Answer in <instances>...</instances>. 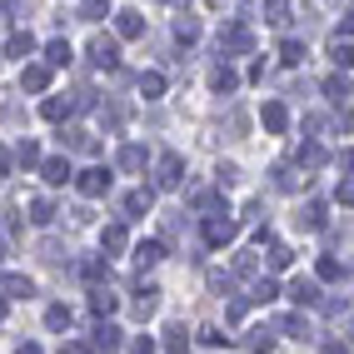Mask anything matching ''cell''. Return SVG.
I'll return each instance as SVG.
<instances>
[{
	"label": "cell",
	"mask_w": 354,
	"mask_h": 354,
	"mask_svg": "<svg viewBox=\"0 0 354 354\" xmlns=\"http://www.w3.org/2000/svg\"><path fill=\"white\" fill-rule=\"evenodd\" d=\"M180 185H185V160L175 150H165L155 160V190H180Z\"/></svg>",
	"instance_id": "1"
},
{
	"label": "cell",
	"mask_w": 354,
	"mask_h": 354,
	"mask_svg": "<svg viewBox=\"0 0 354 354\" xmlns=\"http://www.w3.org/2000/svg\"><path fill=\"white\" fill-rule=\"evenodd\" d=\"M249 45H255V35H249V25H240V20H230V25H220V55H244Z\"/></svg>",
	"instance_id": "2"
},
{
	"label": "cell",
	"mask_w": 354,
	"mask_h": 354,
	"mask_svg": "<svg viewBox=\"0 0 354 354\" xmlns=\"http://www.w3.org/2000/svg\"><path fill=\"white\" fill-rule=\"evenodd\" d=\"M90 65H100V70H115V60H120V40L115 35H105V30H100L95 40H90Z\"/></svg>",
	"instance_id": "3"
},
{
	"label": "cell",
	"mask_w": 354,
	"mask_h": 354,
	"mask_svg": "<svg viewBox=\"0 0 354 354\" xmlns=\"http://www.w3.org/2000/svg\"><path fill=\"white\" fill-rule=\"evenodd\" d=\"M230 240H235V220L230 215H210V220H205V244H210V249H225Z\"/></svg>",
	"instance_id": "4"
},
{
	"label": "cell",
	"mask_w": 354,
	"mask_h": 354,
	"mask_svg": "<svg viewBox=\"0 0 354 354\" xmlns=\"http://www.w3.org/2000/svg\"><path fill=\"white\" fill-rule=\"evenodd\" d=\"M115 165H120V170H145V165H150V150L135 145V140H125L120 150H115Z\"/></svg>",
	"instance_id": "5"
},
{
	"label": "cell",
	"mask_w": 354,
	"mask_h": 354,
	"mask_svg": "<svg viewBox=\"0 0 354 354\" xmlns=\"http://www.w3.org/2000/svg\"><path fill=\"white\" fill-rule=\"evenodd\" d=\"M75 185H80V195H90V200H95V195H105V190H110V170H105V165H95V170H85Z\"/></svg>",
	"instance_id": "6"
},
{
	"label": "cell",
	"mask_w": 354,
	"mask_h": 354,
	"mask_svg": "<svg viewBox=\"0 0 354 354\" xmlns=\"http://www.w3.org/2000/svg\"><path fill=\"white\" fill-rule=\"evenodd\" d=\"M260 125H264L269 135H280L284 125H289V110L280 105V100H264V105H260Z\"/></svg>",
	"instance_id": "7"
},
{
	"label": "cell",
	"mask_w": 354,
	"mask_h": 354,
	"mask_svg": "<svg viewBox=\"0 0 354 354\" xmlns=\"http://www.w3.org/2000/svg\"><path fill=\"white\" fill-rule=\"evenodd\" d=\"M135 35H145V15L140 10H120L115 15V40H135Z\"/></svg>",
	"instance_id": "8"
},
{
	"label": "cell",
	"mask_w": 354,
	"mask_h": 354,
	"mask_svg": "<svg viewBox=\"0 0 354 354\" xmlns=\"http://www.w3.org/2000/svg\"><path fill=\"white\" fill-rule=\"evenodd\" d=\"M35 284L25 275H0V300H30Z\"/></svg>",
	"instance_id": "9"
},
{
	"label": "cell",
	"mask_w": 354,
	"mask_h": 354,
	"mask_svg": "<svg viewBox=\"0 0 354 354\" xmlns=\"http://www.w3.org/2000/svg\"><path fill=\"white\" fill-rule=\"evenodd\" d=\"M60 65H70V40H65V35L45 45V70H60Z\"/></svg>",
	"instance_id": "10"
},
{
	"label": "cell",
	"mask_w": 354,
	"mask_h": 354,
	"mask_svg": "<svg viewBox=\"0 0 354 354\" xmlns=\"http://www.w3.org/2000/svg\"><path fill=\"white\" fill-rule=\"evenodd\" d=\"M324 100L329 105H349V75H329L324 80Z\"/></svg>",
	"instance_id": "11"
},
{
	"label": "cell",
	"mask_w": 354,
	"mask_h": 354,
	"mask_svg": "<svg viewBox=\"0 0 354 354\" xmlns=\"http://www.w3.org/2000/svg\"><path fill=\"white\" fill-rule=\"evenodd\" d=\"M50 85V70L45 65H25V75H20V90H30V95H40Z\"/></svg>",
	"instance_id": "12"
},
{
	"label": "cell",
	"mask_w": 354,
	"mask_h": 354,
	"mask_svg": "<svg viewBox=\"0 0 354 354\" xmlns=\"http://www.w3.org/2000/svg\"><path fill=\"white\" fill-rule=\"evenodd\" d=\"M30 50H35V35H30V30H15V35L6 40V55H10V60H25Z\"/></svg>",
	"instance_id": "13"
},
{
	"label": "cell",
	"mask_w": 354,
	"mask_h": 354,
	"mask_svg": "<svg viewBox=\"0 0 354 354\" xmlns=\"http://www.w3.org/2000/svg\"><path fill=\"white\" fill-rule=\"evenodd\" d=\"M40 170H45V185H65V180H70V160H65V155H55V160L40 165Z\"/></svg>",
	"instance_id": "14"
},
{
	"label": "cell",
	"mask_w": 354,
	"mask_h": 354,
	"mask_svg": "<svg viewBox=\"0 0 354 354\" xmlns=\"http://www.w3.org/2000/svg\"><path fill=\"white\" fill-rule=\"evenodd\" d=\"M70 110H75V105H70V100H60V95H50L45 105H40V115H45L50 125H60V120H70Z\"/></svg>",
	"instance_id": "15"
},
{
	"label": "cell",
	"mask_w": 354,
	"mask_h": 354,
	"mask_svg": "<svg viewBox=\"0 0 354 354\" xmlns=\"http://www.w3.org/2000/svg\"><path fill=\"white\" fill-rule=\"evenodd\" d=\"M175 40H180V45H195V40H200V20L195 15H180L175 20Z\"/></svg>",
	"instance_id": "16"
},
{
	"label": "cell",
	"mask_w": 354,
	"mask_h": 354,
	"mask_svg": "<svg viewBox=\"0 0 354 354\" xmlns=\"http://www.w3.org/2000/svg\"><path fill=\"white\" fill-rule=\"evenodd\" d=\"M120 205H125V220H135V215H145V210H150V190H130Z\"/></svg>",
	"instance_id": "17"
},
{
	"label": "cell",
	"mask_w": 354,
	"mask_h": 354,
	"mask_svg": "<svg viewBox=\"0 0 354 354\" xmlns=\"http://www.w3.org/2000/svg\"><path fill=\"white\" fill-rule=\"evenodd\" d=\"M289 300H295V304H320L315 280H295V284H289Z\"/></svg>",
	"instance_id": "18"
},
{
	"label": "cell",
	"mask_w": 354,
	"mask_h": 354,
	"mask_svg": "<svg viewBox=\"0 0 354 354\" xmlns=\"http://www.w3.org/2000/svg\"><path fill=\"white\" fill-rule=\"evenodd\" d=\"M160 255H165V244H160V240H145V244H135V260H140V269L160 264Z\"/></svg>",
	"instance_id": "19"
},
{
	"label": "cell",
	"mask_w": 354,
	"mask_h": 354,
	"mask_svg": "<svg viewBox=\"0 0 354 354\" xmlns=\"http://www.w3.org/2000/svg\"><path fill=\"white\" fill-rule=\"evenodd\" d=\"M264 20H269V25H289V0H264Z\"/></svg>",
	"instance_id": "20"
},
{
	"label": "cell",
	"mask_w": 354,
	"mask_h": 354,
	"mask_svg": "<svg viewBox=\"0 0 354 354\" xmlns=\"http://www.w3.org/2000/svg\"><path fill=\"white\" fill-rule=\"evenodd\" d=\"M140 95H145V100H160V95H165V75H160V70L140 75Z\"/></svg>",
	"instance_id": "21"
},
{
	"label": "cell",
	"mask_w": 354,
	"mask_h": 354,
	"mask_svg": "<svg viewBox=\"0 0 354 354\" xmlns=\"http://www.w3.org/2000/svg\"><path fill=\"white\" fill-rule=\"evenodd\" d=\"M90 344H95V349H120V329H115V324H100L95 335H90Z\"/></svg>",
	"instance_id": "22"
},
{
	"label": "cell",
	"mask_w": 354,
	"mask_h": 354,
	"mask_svg": "<svg viewBox=\"0 0 354 354\" xmlns=\"http://www.w3.org/2000/svg\"><path fill=\"white\" fill-rule=\"evenodd\" d=\"M100 244H105V255H120V249H125V225H105Z\"/></svg>",
	"instance_id": "23"
},
{
	"label": "cell",
	"mask_w": 354,
	"mask_h": 354,
	"mask_svg": "<svg viewBox=\"0 0 354 354\" xmlns=\"http://www.w3.org/2000/svg\"><path fill=\"white\" fill-rule=\"evenodd\" d=\"M349 275V269H344V260H335V255H324L320 260V280H329V284H335V280H344Z\"/></svg>",
	"instance_id": "24"
},
{
	"label": "cell",
	"mask_w": 354,
	"mask_h": 354,
	"mask_svg": "<svg viewBox=\"0 0 354 354\" xmlns=\"http://www.w3.org/2000/svg\"><path fill=\"white\" fill-rule=\"evenodd\" d=\"M210 85H215L220 95H235V90H240V75H235V70H225V65H220V70H215V80H210Z\"/></svg>",
	"instance_id": "25"
},
{
	"label": "cell",
	"mask_w": 354,
	"mask_h": 354,
	"mask_svg": "<svg viewBox=\"0 0 354 354\" xmlns=\"http://www.w3.org/2000/svg\"><path fill=\"white\" fill-rule=\"evenodd\" d=\"M329 55H335V65H344V70H349V35H344V30L329 40Z\"/></svg>",
	"instance_id": "26"
},
{
	"label": "cell",
	"mask_w": 354,
	"mask_h": 354,
	"mask_svg": "<svg viewBox=\"0 0 354 354\" xmlns=\"http://www.w3.org/2000/svg\"><path fill=\"white\" fill-rule=\"evenodd\" d=\"M90 309H95V315H115V295H110V289H95V295H90Z\"/></svg>",
	"instance_id": "27"
},
{
	"label": "cell",
	"mask_w": 354,
	"mask_h": 354,
	"mask_svg": "<svg viewBox=\"0 0 354 354\" xmlns=\"http://www.w3.org/2000/svg\"><path fill=\"white\" fill-rule=\"evenodd\" d=\"M50 220H55V205L50 200H35L30 205V225H50Z\"/></svg>",
	"instance_id": "28"
},
{
	"label": "cell",
	"mask_w": 354,
	"mask_h": 354,
	"mask_svg": "<svg viewBox=\"0 0 354 354\" xmlns=\"http://www.w3.org/2000/svg\"><path fill=\"white\" fill-rule=\"evenodd\" d=\"M80 15H85V20H100V15H110V0H80Z\"/></svg>",
	"instance_id": "29"
},
{
	"label": "cell",
	"mask_w": 354,
	"mask_h": 354,
	"mask_svg": "<svg viewBox=\"0 0 354 354\" xmlns=\"http://www.w3.org/2000/svg\"><path fill=\"white\" fill-rule=\"evenodd\" d=\"M280 60H284V65H300V60H304V45H300V40H284V45H280Z\"/></svg>",
	"instance_id": "30"
},
{
	"label": "cell",
	"mask_w": 354,
	"mask_h": 354,
	"mask_svg": "<svg viewBox=\"0 0 354 354\" xmlns=\"http://www.w3.org/2000/svg\"><path fill=\"white\" fill-rule=\"evenodd\" d=\"M249 295H255V300L264 304V300H275V295H280V284H275V280L264 275V280H255V289H249Z\"/></svg>",
	"instance_id": "31"
},
{
	"label": "cell",
	"mask_w": 354,
	"mask_h": 354,
	"mask_svg": "<svg viewBox=\"0 0 354 354\" xmlns=\"http://www.w3.org/2000/svg\"><path fill=\"white\" fill-rule=\"evenodd\" d=\"M15 160L25 165V170H30V165H40V145H35V140H25V145L15 150Z\"/></svg>",
	"instance_id": "32"
},
{
	"label": "cell",
	"mask_w": 354,
	"mask_h": 354,
	"mask_svg": "<svg viewBox=\"0 0 354 354\" xmlns=\"http://www.w3.org/2000/svg\"><path fill=\"white\" fill-rule=\"evenodd\" d=\"M289 260H295V249H289V244H269V264H275V269H284Z\"/></svg>",
	"instance_id": "33"
},
{
	"label": "cell",
	"mask_w": 354,
	"mask_h": 354,
	"mask_svg": "<svg viewBox=\"0 0 354 354\" xmlns=\"http://www.w3.org/2000/svg\"><path fill=\"white\" fill-rule=\"evenodd\" d=\"M185 344H190L185 329H170V335H165V349H170V354H185Z\"/></svg>",
	"instance_id": "34"
},
{
	"label": "cell",
	"mask_w": 354,
	"mask_h": 354,
	"mask_svg": "<svg viewBox=\"0 0 354 354\" xmlns=\"http://www.w3.org/2000/svg\"><path fill=\"white\" fill-rule=\"evenodd\" d=\"M45 320H50V329H60V324H70V309H65V304H50Z\"/></svg>",
	"instance_id": "35"
},
{
	"label": "cell",
	"mask_w": 354,
	"mask_h": 354,
	"mask_svg": "<svg viewBox=\"0 0 354 354\" xmlns=\"http://www.w3.org/2000/svg\"><path fill=\"white\" fill-rule=\"evenodd\" d=\"M300 165H324V150H320V145H315V140H309V145H304V150H300Z\"/></svg>",
	"instance_id": "36"
},
{
	"label": "cell",
	"mask_w": 354,
	"mask_h": 354,
	"mask_svg": "<svg viewBox=\"0 0 354 354\" xmlns=\"http://www.w3.org/2000/svg\"><path fill=\"white\" fill-rule=\"evenodd\" d=\"M80 275H85V280H100V275H105V260H85V264H80Z\"/></svg>",
	"instance_id": "37"
},
{
	"label": "cell",
	"mask_w": 354,
	"mask_h": 354,
	"mask_svg": "<svg viewBox=\"0 0 354 354\" xmlns=\"http://www.w3.org/2000/svg\"><path fill=\"white\" fill-rule=\"evenodd\" d=\"M125 120V105H105V110H100V125H120Z\"/></svg>",
	"instance_id": "38"
},
{
	"label": "cell",
	"mask_w": 354,
	"mask_h": 354,
	"mask_svg": "<svg viewBox=\"0 0 354 354\" xmlns=\"http://www.w3.org/2000/svg\"><path fill=\"white\" fill-rule=\"evenodd\" d=\"M130 354H155V344H150V340H145V335H140V340L130 344Z\"/></svg>",
	"instance_id": "39"
},
{
	"label": "cell",
	"mask_w": 354,
	"mask_h": 354,
	"mask_svg": "<svg viewBox=\"0 0 354 354\" xmlns=\"http://www.w3.org/2000/svg\"><path fill=\"white\" fill-rule=\"evenodd\" d=\"M60 354H90L85 344H60Z\"/></svg>",
	"instance_id": "40"
},
{
	"label": "cell",
	"mask_w": 354,
	"mask_h": 354,
	"mask_svg": "<svg viewBox=\"0 0 354 354\" xmlns=\"http://www.w3.org/2000/svg\"><path fill=\"white\" fill-rule=\"evenodd\" d=\"M6 165H10V150H6V145H0V175H6Z\"/></svg>",
	"instance_id": "41"
},
{
	"label": "cell",
	"mask_w": 354,
	"mask_h": 354,
	"mask_svg": "<svg viewBox=\"0 0 354 354\" xmlns=\"http://www.w3.org/2000/svg\"><path fill=\"white\" fill-rule=\"evenodd\" d=\"M20 354H45V349H40V344H20Z\"/></svg>",
	"instance_id": "42"
},
{
	"label": "cell",
	"mask_w": 354,
	"mask_h": 354,
	"mask_svg": "<svg viewBox=\"0 0 354 354\" xmlns=\"http://www.w3.org/2000/svg\"><path fill=\"white\" fill-rule=\"evenodd\" d=\"M324 354H349V349H344V344H329V349H324Z\"/></svg>",
	"instance_id": "43"
},
{
	"label": "cell",
	"mask_w": 354,
	"mask_h": 354,
	"mask_svg": "<svg viewBox=\"0 0 354 354\" xmlns=\"http://www.w3.org/2000/svg\"><path fill=\"white\" fill-rule=\"evenodd\" d=\"M6 255H10V249H6V235H0V260H6Z\"/></svg>",
	"instance_id": "44"
},
{
	"label": "cell",
	"mask_w": 354,
	"mask_h": 354,
	"mask_svg": "<svg viewBox=\"0 0 354 354\" xmlns=\"http://www.w3.org/2000/svg\"><path fill=\"white\" fill-rule=\"evenodd\" d=\"M0 315H6V300H0Z\"/></svg>",
	"instance_id": "45"
}]
</instances>
